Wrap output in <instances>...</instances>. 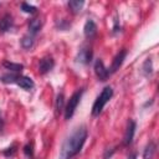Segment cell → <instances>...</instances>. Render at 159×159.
Returning <instances> with one entry per match:
<instances>
[{
    "label": "cell",
    "instance_id": "obj_11",
    "mask_svg": "<svg viewBox=\"0 0 159 159\" xmlns=\"http://www.w3.org/2000/svg\"><path fill=\"white\" fill-rule=\"evenodd\" d=\"M83 34L87 39H93L97 34V25L93 20H87L84 26H83Z\"/></svg>",
    "mask_w": 159,
    "mask_h": 159
},
{
    "label": "cell",
    "instance_id": "obj_9",
    "mask_svg": "<svg viewBox=\"0 0 159 159\" xmlns=\"http://www.w3.org/2000/svg\"><path fill=\"white\" fill-rule=\"evenodd\" d=\"M125 56H127V50H125V48L120 50V51L114 56L113 62H112V66H111V68H108L111 73H114L116 71H118V70H119V67L122 66V63H123V61H124Z\"/></svg>",
    "mask_w": 159,
    "mask_h": 159
},
{
    "label": "cell",
    "instance_id": "obj_6",
    "mask_svg": "<svg viewBox=\"0 0 159 159\" xmlns=\"http://www.w3.org/2000/svg\"><path fill=\"white\" fill-rule=\"evenodd\" d=\"M92 57H93V52H92V48L88 47V46H83L80 48V51L77 52L76 55V61L81 65H88L91 61H92Z\"/></svg>",
    "mask_w": 159,
    "mask_h": 159
},
{
    "label": "cell",
    "instance_id": "obj_23",
    "mask_svg": "<svg viewBox=\"0 0 159 159\" xmlns=\"http://www.w3.org/2000/svg\"><path fill=\"white\" fill-rule=\"evenodd\" d=\"M2 129H4V119H2V116L0 112V132H2Z\"/></svg>",
    "mask_w": 159,
    "mask_h": 159
},
{
    "label": "cell",
    "instance_id": "obj_19",
    "mask_svg": "<svg viewBox=\"0 0 159 159\" xmlns=\"http://www.w3.org/2000/svg\"><path fill=\"white\" fill-rule=\"evenodd\" d=\"M21 10H22L24 12H26V14H35V12L37 11L36 6L30 5V4H27V2H22V4H21Z\"/></svg>",
    "mask_w": 159,
    "mask_h": 159
},
{
    "label": "cell",
    "instance_id": "obj_7",
    "mask_svg": "<svg viewBox=\"0 0 159 159\" xmlns=\"http://www.w3.org/2000/svg\"><path fill=\"white\" fill-rule=\"evenodd\" d=\"M55 66V61L51 56H45L39 61V72L41 75H46L50 72Z\"/></svg>",
    "mask_w": 159,
    "mask_h": 159
},
{
    "label": "cell",
    "instance_id": "obj_10",
    "mask_svg": "<svg viewBox=\"0 0 159 159\" xmlns=\"http://www.w3.org/2000/svg\"><path fill=\"white\" fill-rule=\"evenodd\" d=\"M14 26V20L12 16L10 14H5L1 19H0V34H5L7 31H10Z\"/></svg>",
    "mask_w": 159,
    "mask_h": 159
},
{
    "label": "cell",
    "instance_id": "obj_15",
    "mask_svg": "<svg viewBox=\"0 0 159 159\" xmlns=\"http://www.w3.org/2000/svg\"><path fill=\"white\" fill-rule=\"evenodd\" d=\"M34 43H35V39H34L32 35L29 34V35L22 36V39H21V46H22V48L30 50V48L34 46Z\"/></svg>",
    "mask_w": 159,
    "mask_h": 159
},
{
    "label": "cell",
    "instance_id": "obj_20",
    "mask_svg": "<svg viewBox=\"0 0 159 159\" xmlns=\"http://www.w3.org/2000/svg\"><path fill=\"white\" fill-rule=\"evenodd\" d=\"M16 144H12V145H10L9 148H6L2 153H4V155L5 157H12V155H15V153H16Z\"/></svg>",
    "mask_w": 159,
    "mask_h": 159
},
{
    "label": "cell",
    "instance_id": "obj_1",
    "mask_svg": "<svg viewBox=\"0 0 159 159\" xmlns=\"http://www.w3.org/2000/svg\"><path fill=\"white\" fill-rule=\"evenodd\" d=\"M87 129L84 125L76 128L63 142L60 150V159H72L75 158L83 148L87 139Z\"/></svg>",
    "mask_w": 159,
    "mask_h": 159
},
{
    "label": "cell",
    "instance_id": "obj_2",
    "mask_svg": "<svg viewBox=\"0 0 159 159\" xmlns=\"http://www.w3.org/2000/svg\"><path fill=\"white\" fill-rule=\"evenodd\" d=\"M0 81L4 83H16L19 87H21L25 91H31L35 87L34 81L27 77V76H22L19 73H5L0 77Z\"/></svg>",
    "mask_w": 159,
    "mask_h": 159
},
{
    "label": "cell",
    "instance_id": "obj_18",
    "mask_svg": "<svg viewBox=\"0 0 159 159\" xmlns=\"http://www.w3.org/2000/svg\"><path fill=\"white\" fill-rule=\"evenodd\" d=\"M142 70H143L144 76H147V77L153 73V66H152V60H150V58H147V60L144 61Z\"/></svg>",
    "mask_w": 159,
    "mask_h": 159
},
{
    "label": "cell",
    "instance_id": "obj_5",
    "mask_svg": "<svg viewBox=\"0 0 159 159\" xmlns=\"http://www.w3.org/2000/svg\"><path fill=\"white\" fill-rule=\"evenodd\" d=\"M94 73H96V76H97V78L99 80V81H107L108 80V77L111 76V72H109V70L104 66V63H103V61L101 60V58H97L96 61H94Z\"/></svg>",
    "mask_w": 159,
    "mask_h": 159
},
{
    "label": "cell",
    "instance_id": "obj_16",
    "mask_svg": "<svg viewBox=\"0 0 159 159\" xmlns=\"http://www.w3.org/2000/svg\"><path fill=\"white\" fill-rule=\"evenodd\" d=\"M4 67L7 68V70H10L12 73H19L24 68V66L20 65V63H14V62H7V61L4 62Z\"/></svg>",
    "mask_w": 159,
    "mask_h": 159
},
{
    "label": "cell",
    "instance_id": "obj_13",
    "mask_svg": "<svg viewBox=\"0 0 159 159\" xmlns=\"http://www.w3.org/2000/svg\"><path fill=\"white\" fill-rule=\"evenodd\" d=\"M155 152H157V144L154 142H149L143 152V159H153Z\"/></svg>",
    "mask_w": 159,
    "mask_h": 159
},
{
    "label": "cell",
    "instance_id": "obj_21",
    "mask_svg": "<svg viewBox=\"0 0 159 159\" xmlns=\"http://www.w3.org/2000/svg\"><path fill=\"white\" fill-rule=\"evenodd\" d=\"M24 153H25V155L26 157H29V158H32V155H34V145L32 144H26L25 147H24Z\"/></svg>",
    "mask_w": 159,
    "mask_h": 159
},
{
    "label": "cell",
    "instance_id": "obj_4",
    "mask_svg": "<svg viewBox=\"0 0 159 159\" xmlns=\"http://www.w3.org/2000/svg\"><path fill=\"white\" fill-rule=\"evenodd\" d=\"M83 92H84V89H83V88H80V89H77V91L70 97V99H68V102H67V104L65 106V109H63V111H65V119L72 118V116H73L75 112H76L77 106L80 104V101H81V98H82Z\"/></svg>",
    "mask_w": 159,
    "mask_h": 159
},
{
    "label": "cell",
    "instance_id": "obj_12",
    "mask_svg": "<svg viewBox=\"0 0 159 159\" xmlns=\"http://www.w3.org/2000/svg\"><path fill=\"white\" fill-rule=\"evenodd\" d=\"M42 27V20L40 17H34L29 21V34L35 36Z\"/></svg>",
    "mask_w": 159,
    "mask_h": 159
},
{
    "label": "cell",
    "instance_id": "obj_17",
    "mask_svg": "<svg viewBox=\"0 0 159 159\" xmlns=\"http://www.w3.org/2000/svg\"><path fill=\"white\" fill-rule=\"evenodd\" d=\"M65 109V96L63 93H58L56 98V112L60 113Z\"/></svg>",
    "mask_w": 159,
    "mask_h": 159
},
{
    "label": "cell",
    "instance_id": "obj_24",
    "mask_svg": "<svg viewBox=\"0 0 159 159\" xmlns=\"http://www.w3.org/2000/svg\"><path fill=\"white\" fill-rule=\"evenodd\" d=\"M127 159H137V154H135V153H133V154H130Z\"/></svg>",
    "mask_w": 159,
    "mask_h": 159
},
{
    "label": "cell",
    "instance_id": "obj_14",
    "mask_svg": "<svg viewBox=\"0 0 159 159\" xmlns=\"http://www.w3.org/2000/svg\"><path fill=\"white\" fill-rule=\"evenodd\" d=\"M83 5H84L83 0H71V1H68V7H70L72 14H78L82 10Z\"/></svg>",
    "mask_w": 159,
    "mask_h": 159
},
{
    "label": "cell",
    "instance_id": "obj_3",
    "mask_svg": "<svg viewBox=\"0 0 159 159\" xmlns=\"http://www.w3.org/2000/svg\"><path fill=\"white\" fill-rule=\"evenodd\" d=\"M112 96H113L112 87L111 86H106L102 89V92L99 93V96L96 98V101H94V103L92 106V116L93 117H97V116L101 114V112L103 111L104 106L109 102V99L112 98Z\"/></svg>",
    "mask_w": 159,
    "mask_h": 159
},
{
    "label": "cell",
    "instance_id": "obj_8",
    "mask_svg": "<svg viewBox=\"0 0 159 159\" xmlns=\"http://www.w3.org/2000/svg\"><path fill=\"white\" fill-rule=\"evenodd\" d=\"M135 128H137V124L133 119H130L127 124V129H125V133H124V138H123V144L124 145H129L132 142H133V138H134V133H135Z\"/></svg>",
    "mask_w": 159,
    "mask_h": 159
},
{
    "label": "cell",
    "instance_id": "obj_22",
    "mask_svg": "<svg viewBox=\"0 0 159 159\" xmlns=\"http://www.w3.org/2000/svg\"><path fill=\"white\" fill-rule=\"evenodd\" d=\"M57 27L60 29V30H67V29H70L71 27V24L67 21V20H60V22H57Z\"/></svg>",
    "mask_w": 159,
    "mask_h": 159
}]
</instances>
